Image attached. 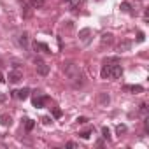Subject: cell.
I'll return each instance as SVG.
<instances>
[{
    "label": "cell",
    "instance_id": "1",
    "mask_svg": "<svg viewBox=\"0 0 149 149\" xmlns=\"http://www.w3.org/2000/svg\"><path fill=\"white\" fill-rule=\"evenodd\" d=\"M102 79H118L123 76V67H121V60L118 56H109L104 60L102 63V70H100Z\"/></svg>",
    "mask_w": 149,
    "mask_h": 149
},
{
    "label": "cell",
    "instance_id": "2",
    "mask_svg": "<svg viewBox=\"0 0 149 149\" xmlns=\"http://www.w3.org/2000/svg\"><path fill=\"white\" fill-rule=\"evenodd\" d=\"M63 72H65V76L68 77V81L74 84V88H81L83 84H84V77H83V72H81V68L76 65V63H72V61H68V63H63Z\"/></svg>",
    "mask_w": 149,
    "mask_h": 149
},
{
    "label": "cell",
    "instance_id": "3",
    "mask_svg": "<svg viewBox=\"0 0 149 149\" xmlns=\"http://www.w3.org/2000/svg\"><path fill=\"white\" fill-rule=\"evenodd\" d=\"M35 68H37V74L42 76V77H46L49 74V65L44 60H40V58H35Z\"/></svg>",
    "mask_w": 149,
    "mask_h": 149
},
{
    "label": "cell",
    "instance_id": "4",
    "mask_svg": "<svg viewBox=\"0 0 149 149\" xmlns=\"http://www.w3.org/2000/svg\"><path fill=\"white\" fill-rule=\"evenodd\" d=\"M49 98L46 97V95H42L40 91H35V95H33V98H32V104H33V107H37V109H42L44 105H46V102H47Z\"/></svg>",
    "mask_w": 149,
    "mask_h": 149
},
{
    "label": "cell",
    "instance_id": "5",
    "mask_svg": "<svg viewBox=\"0 0 149 149\" xmlns=\"http://www.w3.org/2000/svg\"><path fill=\"white\" fill-rule=\"evenodd\" d=\"M7 79H9V83H11V84H18V83L23 79V72H21L19 68H14V70H11V72H9Z\"/></svg>",
    "mask_w": 149,
    "mask_h": 149
},
{
    "label": "cell",
    "instance_id": "6",
    "mask_svg": "<svg viewBox=\"0 0 149 149\" xmlns=\"http://www.w3.org/2000/svg\"><path fill=\"white\" fill-rule=\"evenodd\" d=\"M32 47H33V51H35V53H46V54H51V49H49V46H47V44H44V42H39V40H35V42L32 44Z\"/></svg>",
    "mask_w": 149,
    "mask_h": 149
},
{
    "label": "cell",
    "instance_id": "7",
    "mask_svg": "<svg viewBox=\"0 0 149 149\" xmlns=\"http://www.w3.org/2000/svg\"><path fill=\"white\" fill-rule=\"evenodd\" d=\"M11 97H14L18 100H26L30 97V90L28 88H23V90H18V91H11Z\"/></svg>",
    "mask_w": 149,
    "mask_h": 149
},
{
    "label": "cell",
    "instance_id": "8",
    "mask_svg": "<svg viewBox=\"0 0 149 149\" xmlns=\"http://www.w3.org/2000/svg\"><path fill=\"white\" fill-rule=\"evenodd\" d=\"M79 40H81L83 44H90V40H91V30H90V28L79 30Z\"/></svg>",
    "mask_w": 149,
    "mask_h": 149
},
{
    "label": "cell",
    "instance_id": "9",
    "mask_svg": "<svg viewBox=\"0 0 149 149\" xmlns=\"http://www.w3.org/2000/svg\"><path fill=\"white\" fill-rule=\"evenodd\" d=\"M123 91H130V93H142L144 91V88L140 86V84H125L123 86Z\"/></svg>",
    "mask_w": 149,
    "mask_h": 149
},
{
    "label": "cell",
    "instance_id": "10",
    "mask_svg": "<svg viewBox=\"0 0 149 149\" xmlns=\"http://www.w3.org/2000/svg\"><path fill=\"white\" fill-rule=\"evenodd\" d=\"M18 42H19V46H21L23 49H28V33H26V32H21V33L18 35Z\"/></svg>",
    "mask_w": 149,
    "mask_h": 149
},
{
    "label": "cell",
    "instance_id": "11",
    "mask_svg": "<svg viewBox=\"0 0 149 149\" xmlns=\"http://www.w3.org/2000/svg\"><path fill=\"white\" fill-rule=\"evenodd\" d=\"M0 125L2 126H11L13 125V118L9 114H0Z\"/></svg>",
    "mask_w": 149,
    "mask_h": 149
},
{
    "label": "cell",
    "instance_id": "12",
    "mask_svg": "<svg viewBox=\"0 0 149 149\" xmlns=\"http://www.w3.org/2000/svg\"><path fill=\"white\" fill-rule=\"evenodd\" d=\"M44 4H46V0H30V7L32 9H42L44 7Z\"/></svg>",
    "mask_w": 149,
    "mask_h": 149
},
{
    "label": "cell",
    "instance_id": "13",
    "mask_svg": "<svg viewBox=\"0 0 149 149\" xmlns=\"http://www.w3.org/2000/svg\"><path fill=\"white\" fill-rule=\"evenodd\" d=\"M119 9H121L123 13H126V14H135L133 9H132V4H130V2H123V4L119 6Z\"/></svg>",
    "mask_w": 149,
    "mask_h": 149
},
{
    "label": "cell",
    "instance_id": "14",
    "mask_svg": "<svg viewBox=\"0 0 149 149\" xmlns=\"http://www.w3.org/2000/svg\"><path fill=\"white\" fill-rule=\"evenodd\" d=\"M67 2H68V7H70L72 13H77V7L81 4V0H67Z\"/></svg>",
    "mask_w": 149,
    "mask_h": 149
},
{
    "label": "cell",
    "instance_id": "15",
    "mask_svg": "<svg viewBox=\"0 0 149 149\" xmlns=\"http://www.w3.org/2000/svg\"><path fill=\"white\" fill-rule=\"evenodd\" d=\"M98 102H100L102 105H109V102H111V97H109L107 93H100V95H98Z\"/></svg>",
    "mask_w": 149,
    "mask_h": 149
},
{
    "label": "cell",
    "instance_id": "16",
    "mask_svg": "<svg viewBox=\"0 0 149 149\" xmlns=\"http://www.w3.org/2000/svg\"><path fill=\"white\" fill-rule=\"evenodd\" d=\"M100 42H102V46H105V44H111L112 42V33H104L102 35V39H100Z\"/></svg>",
    "mask_w": 149,
    "mask_h": 149
},
{
    "label": "cell",
    "instance_id": "17",
    "mask_svg": "<svg viewBox=\"0 0 149 149\" xmlns=\"http://www.w3.org/2000/svg\"><path fill=\"white\" fill-rule=\"evenodd\" d=\"M130 47H132V42H130V40H123V42L118 46V49H119L121 53H123V51H130Z\"/></svg>",
    "mask_w": 149,
    "mask_h": 149
},
{
    "label": "cell",
    "instance_id": "18",
    "mask_svg": "<svg viewBox=\"0 0 149 149\" xmlns=\"http://www.w3.org/2000/svg\"><path fill=\"white\" fill-rule=\"evenodd\" d=\"M23 123H25V130L26 132H32L35 128V121L33 119H23Z\"/></svg>",
    "mask_w": 149,
    "mask_h": 149
},
{
    "label": "cell",
    "instance_id": "19",
    "mask_svg": "<svg viewBox=\"0 0 149 149\" xmlns=\"http://www.w3.org/2000/svg\"><path fill=\"white\" fill-rule=\"evenodd\" d=\"M102 137H104L105 140H111V130H109L107 126H102Z\"/></svg>",
    "mask_w": 149,
    "mask_h": 149
},
{
    "label": "cell",
    "instance_id": "20",
    "mask_svg": "<svg viewBox=\"0 0 149 149\" xmlns=\"http://www.w3.org/2000/svg\"><path fill=\"white\" fill-rule=\"evenodd\" d=\"M91 133H93V130H84V132H79V137L86 140V139H90V137H91Z\"/></svg>",
    "mask_w": 149,
    "mask_h": 149
},
{
    "label": "cell",
    "instance_id": "21",
    "mask_svg": "<svg viewBox=\"0 0 149 149\" xmlns=\"http://www.w3.org/2000/svg\"><path fill=\"white\" fill-rule=\"evenodd\" d=\"M139 112H140L142 116H146V114H147V104H146V102H142V104L139 105Z\"/></svg>",
    "mask_w": 149,
    "mask_h": 149
},
{
    "label": "cell",
    "instance_id": "22",
    "mask_svg": "<svg viewBox=\"0 0 149 149\" xmlns=\"http://www.w3.org/2000/svg\"><path fill=\"white\" fill-rule=\"evenodd\" d=\"M126 125H118L116 126V132H118V135H123V133H126Z\"/></svg>",
    "mask_w": 149,
    "mask_h": 149
},
{
    "label": "cell",
    "instance_id": "23",
    "mask_svg": "<svg viewBox=\"0 0 149 149\" xmlns=\"http://www.w3.org/2000/svg\"><path fill=\"white\" fill-rule=\"evenodd\" d=\"M30 9H32L30 6H25V7H23V18H30V14H32Z\"/></svg>",
    "mask_w": 149,
    "mask_h": 149
},
{
    "label": "cell",
    "instance_id": "24",
    "mask_svg": "<svg viewBox=\"0 0 149 149\" xmlns=\"http://www.w3.org/2000/svg\"><path fill=\"white\" fill-rule=\"evenodd\" d=\"M65 147H72V149L76 147V149H79V144H77V142H74V140H68V142L65 144Z\"/></svg>",
    "mask_w": 149,
    "mask_h": 149
},
{
    "label": "cell",
    "instance_id": "25",
    "mask_svg": "<svg viewBox=\"0 0 149 149\" xmlns=\"http://www.w3.org/2000/svg\"><path fill=\"white\" fill-rule=\"evenodd\" d=\"M61 114H63V112H61L60 109H53V118H54V119H58V118H61Z\"/></svg>",
    "mask_w": 149,
    "mask_h": 149
},
{
    "label": "cell",
    "instance_id": "26",
    "mask_svg": "<svg viewBox=\"0 0 149 149\" xmlns=\"http://www.w3.org/2000/svg\"><path fill=\"white\" fill-rule=\"evenodd\" d=\"M144 39H146L144 32H137V42H144Z\"/></svg>",
    "mask_w": 149,
    "mask_h": 149
},
{
    "label": "cell",
    "instance_id": "27",
    "mask_svg": "<svg viewBox=\"0 0 149 149\" xmlns=\"http://www.w3.org/2000/svg\"><path fill=\"white\" fill-rule=\"evenodd\" d=\"M76 121H77V123H81V125H84V123H88L90 119H88V118H84V116H81V118H77Z\"/></svg>",
    "mask_w": 149,
    "mask_h": 149
},
{
    "label": "cell",
    "instance_id": "28",
    "mask_svg": "<svg viewBox=\"0 0 149 149\" xmlns=\"http://www.w3.org/2000/svg\"><path fill=\"white\" fill-rule=\"evenodd\" d=\"M42 123H44V125H49V123H53V119H51L49 116H44V118H42Z\"/></svg>",
    "mask_w": 149,
    "mask_h": 149
},
{
    "label": "cell",
    "instance_id": "29",
    "mask_svg": "<svg viewBox=\"0 0 149 149\" xmlns=\"http://www.w3.org/2000/svg\"><path fill=\"white\" fill-rule=\"evenodd\" d=\"M147 19H149V9L144 11V21H147Z\"/></svg>",
    "mask_w": 149,
    "mask_h": 149
},
{
    "label": "cell",
    "instance_id": "30",
    "mask_svg": "<svg viewBox=\"0 0 149 149\" xmlns=\"http://www.w3.org/2000/svg\"><path fill=\"white\" fill-rule=\"evenodd\" d=\"M67 28H68V30H72V28H74V25H72V21H67Z\"/></svg>",
    "mask_w": 149,
    "mask_h": 149
},
{
    "label": "cell",
    "instance_id": "31",
    "mask_svg": "<svg viewBox=\"0 0 149 149\" xmlns=\"http://www.w3.org/2000/svg\"><path fill=\"white\" fill-rule=\"evenodd\" d=\"M6 79H4V76H2V74H0V83H4Z\"/></svg>",
    "mask_w": 149,
    "mask_h": 149
}]
</instances>
